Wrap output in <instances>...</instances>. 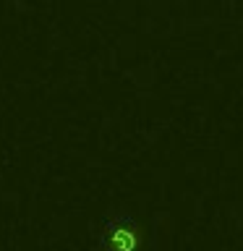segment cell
<instances>
[{
    "instance_id": "obj_1",
    "label": "cell",
    "mask_w": 243,
    "mask_h": 251,
    "mask_svg": "<svg viewBox=\"0 0 243 251\" xmlns=\"http://www.w3.org/2000/svg\"><path fill=\"white\" fill-rule=\"evenodd\" d=\"M102 241H105V246L110 251H139L141 246L139 225L133 223L131 215H113L105 220Z\"/></svg>"
}]
</instances>
